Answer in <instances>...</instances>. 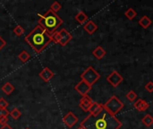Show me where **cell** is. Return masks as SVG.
I'll use <instances>...</instances> for the list:
<instances>
[{
  "label": "cell",
  "instance_id": "obj_11",
  "mask_svg": "<svg viewBox=\"0 0 153 129\" xmlns=\"http://www.w3.org/2000/svg\"><path fill=\"white\" fill-rule=\"evenodd\" d=\"M54 76H55L54 72H53L52 70H50L48 67H45V68L39 73V77H40L45 83L49 82Z\"/></svg>",
  "mask_w": 153,
  "mask_h": 129
},
{
  "label": "cell",
  "instance_id": "obj_18",
  "mask_svg": "<svg viewBox=\"0 0 153 129\" xmlns=\"http://www.w3.org/2000/svg\"><path fill=\"white\" fill-rule=\"evenodd\" d=\"M75 20L79 22V23H81V24H82V23H84L87 20H88V15L84 13V12H79L76 15H75Z\"/></svg>",
  "mask_w": 153,
  "mask_h": 129
},
{
  "label": "cell",
  "instance_id": "obj_8",
  "mask_svg": "<svg viewBox=\"0 0 153 129\" xmlns=\"http://www.w3.org/2000/svg\"><path fill=\"white\" fill-rule=\"evenodd\" d=\"M63 122L67 128H71L78 122V118L72 111H69L67 114H65L63 117Z\"/></svg>",
  "mask_w": 153,
  "mask_h": 129
},
{
  "label": "cell",
  "instance_id": "obj_26",
  "mask_svg": "<svg viewBox=\"0 0 153 129\" xmlns=\"http://www.w3.org/2000/svg\"><path fill=\"white\" fill-rule=\"evenodd\" d=\"M145 90L148 91L149 92H153V83L152 81H150L148 84H146V85L144 86Z\"/></svg>",
  "mask_w": 153,
  "mask_h": 129
},
{
  "label": "cell",
  "instance_id": "obj_24",
  "mask_svg": "<svg viewBox=\"0 0 153 129\" xmlns=\"http://www.w3.org/2000/svg\"><path fill=\"white\" fill-rule=\"evenodd\" d=\"M13 33L17 36H22L24 33V29L21 26V25H17L14 29H13Z\"/></svg>",
  "mask_w": 153,
  "mask_h": 129
},
{
  "label": "cell",
  "instance_id": "obj_17",
  "mask_svg": "<svg viewBox=\"0 0 153 129\" xmlns=\"http://www.w3.org/2000/svg\"><path fill=\"white\" fill-rule=\"evenodd\" d=\"M1 89H2V91H3L4 93H5L6 95H10V94L14 91V86H13L11 83L7 82V83H5V84L2 86Z\"/></svg>",
  "mask_w": 153,
  "mask_h": 129
},
{
  "label": "cell",
  "instance_id": "obj_5",
  "mask_svg": "<svg viewBox=\"0 0 153 129\" xmlns=\"http://www.w3.org/2000/svg\"><path fill=\"white\" fill-rule=\"evenodd\" d=\"M100 78V75L92 66H89L88 68H86V70L81 75V79L91 86H92L96 82H98Z\"/></svg>",
  "mask_w": 153,
  "mask_h": 129
},
{
  "label": "cell",
  "instance_id": "obj_12",
  "mask_svg": "<svg viewBox=\"0 0 153 129\" xmlns=\"http://www.w3.org/2000/svg\"><path fill=\"white\" fill-rule=\"evenodd\" d=\"M134 108H135L137 110H139V111H141V112L145 111L146 110H148V109L150 108V104H149L146 101H144V100H143V99H139L138 101H136L134 102Z\"/></svg>",
  "mask_w": 153,
  "mask_h": 129
},
{
  "label": "cell",
  "instance_id": "obj_27",
  "mask_svg": "<svg viewBox=\"0 0 153 129\" xmlns=\"http://www.w3.org/2000/svg\"><path fill=\"white\" fill-rule=\"evenodd\" d=\"M7 106H8V102L4 98H0V109H6Z\"/></svg>",
  "mask_w": 153,
  "mask_h": 129
},
{
  "label": "cell",
  "instance_id": "obj_22",
  "mask_svg": "<svg viewBox=\"0 0 153 129\" xmlns=\"http://www.w3.org/2000/svg\"><path fill=\"white\" fill-rule=\"evenodd\" d=\"M9 115L13 119H18L20 117H21V115H22V113H21V111L18 110V109H16V108H14L11 112H9Z\"/></svg>",
  "mask_w": 153,
  "mask_h": 129
},
{
  "label": "cell",
  "instance_id": "obj_23",
  "mask_svg": "<svg viewBox=\"0 0 153 129\" xmlns=\"http://www.w3.org/2000/svg\"><path fill=\"white\" fill-rule=\"evenodd\" d=\"M61 8H62V5H61V4H59L57 1L53 2V4L50 5V10L53 11V12H55V13L58 12Z\"/></svg>",
  "mask_w": 153,
  "mask_h": 129
},
{
  "label": "cell",
  "instance_id": "obj_6",
  "mask_svg": "<svg viewBox=\"0 0 153 129\" xmlns=\"http://www.w3.org/2000/svg\"><path fill=\"white\" fill-rule=\"evenodd\" d=\"M124 78L123 76L117 72V71H113L108 77H107V81L113 86V87H117L122 82H123Z\"/></svg>",
  "mask_w": 153,
  "mask_h": 129
},
{
  "label": "cell",
  "instance_id": "obj_1",
  "mask_svg": "<svg viewBox=\"0 0 153 129\" xmlns=\"http://www.w3.org/2000/svg\"><path fill=\"white\" fill-rule=\"evenodd\" d=\"M122 126V122L116 116L105 110L97 115L90 114L80 123L83 129H120Z\"/></svg>",
  "mask_w": 153,
  "mask_h": 129
},
{
  "label": "cell",
  "instance_id": "obj_21",
  "mask_svg": "<svg viewBox=\"0 0 153 129\" xmlns=\"http://www.w3.org/2000/svg\"><path fill=\"white\" fill-rule=\"evenodd\" d=\"M18 57H19V59H20L22 62L25 63V62H27V61L30 59V54H29L26 50H22V51L18 55Z\"/></svg>",
  "mask_w": 153,
  "mask_h": 129
},
{
  "label": "cell",
  "instance_id": "obj_32",
  "mask_svg": "<svg viewBox=\"0 0 153 129\" xmlns=\"http://www.w3.org/2000/svg\"><path fill=\"white\" fill-rule=\"evenodd\" d=\"M77 129H83V128H82V127H79V128H78Z\"/></svg>",
  "mask_w": 153,
  "mask_h": 129
},
{
  "label": "cell",
  "instance_id": "obj_25",
  "mask_svg": "<svg viewBox=\"0 0 153 129\" xmlns=\"http://www.w3.org/2000/svg\"><path fill=\"white\" fill-rule=\"evenodd\" d=\"M126 98L128 99V101H134L137 98V94L135 93V92L134 91H130L127 94H126Z\"/></svg>",
  "mask_w": 153,
  "mask_h": 129
},
{
  "label": "cell",
  "instance_id": "obj_3",
  "mask_svg": "<svg viewBox=\"0 0 153 129\" xmlns=\"http://www.w3.org/2000/svg\"><path fill=\"white\" fill-rule=\"evenodd\" d=\"M39 17V25H40L49 35H52L56 30L59 28L60 25L63 24L64 21L60 18L56 13L51 11L50 9L47 11L44 14L38 13Z\"/></svg>",
  "mask_w": 153,
  "mask_h": 129
},
{
  "label": "cell",
  "instance_id": "obj_13",
  "mask_svg": "<svg viewBox=\"0 0 153 129\" xmlns=\"http://www.w3.org/2000/svg\"><path fill=\"white\" fill-rule=\"evenodd\" d=\"M83 29L85 30V31L89 34H93L97 30H98V25L92 22V21H89L87 22L84 26H83Z\"/></svg>",
  "mask_w": 153,
  "mask_h": 129
},
{
  "label": "cell",
  "instance_id": "obj_4",
  "mask_svg": "<svg viewBox=\"0 0 153 129\" xmlns=\"http://www.w3.org/2000/svg\"><path fill=\"white\" fill-rule=\"evenodd\" d=\"M124 108V103L117 97L112 96L105 104H103V109L109 114L116 116Z\"/></svg>",
  "mask_w": 153,
  "mask_h": 129
},
{
  "label": "cell",
  "instance_id": "obj_7",
  "mask_svg": "<svg viewBox=\"0 0 153 129\" xmlns=\"http://www.w3.org/2000/svg\"><path fill=\"white\" fill-rule=\"evenodd\" d=\"M92 86H91L90 84H88L87 83H85L84 81L81 80L74 87L75 91L82 96H86L88 95L89 92L91 90Z\"/></svg>",
  "mask_w": 153,
  "mask_h": 129
},
{
  "label": "cell",
  "instance_id": "obj_16",
  "mask_svg": "<svg viewBox=\"0 0 153 129\" xmlns=\"http://www.w3.org/2000/svg\"><path fill=\"white\" fill-rule=\"evenodd\" d=\"M138 23L143 28V29H147L151 26L152 24V20L147 16V15H143L138 22Z\"/></svg>",
  "mask_w": 153,
  "mask_h": 129
},
{
  "label": "cell",
  "instance_id": "obj_31",
  "mask_svg": "<svg viewBox=\"0 0 153 129\" xmlns=\"http://www.w3.org/2000/svg\"><path fill=\"white\" fill-rule=\"evenodd\" d=\"M0 129H13V128H12L9 125H7V124H6V125H4V126H2V128H1Z\"/></svg>",
  "mask_w": 153,
  "mask_h": 129
},
{
  "label": "cell",
  "instance_id": "obj_28",
  "mask_svg": "<svg viewBox=\"0 0 153 129\" xmlns=\"http://www.w3.org/2000/svg\"><path fill=\"white\" fill-rule=\"evenodd\" d=\"M7 122H8V118H7V116H3V117L0 118V125H1V126L6 125Z\"/></svg>",
  "mask_w": 153,
  "mask_h": 129
},
{
  "label": "cell",
  "instance_id": "obj_10",
  "mask_svg": "<svg viewBox=\"0 0 153 129\" xmlns=\"http://www.w3.org/2000/svg\"><path fill=\"white\" fill-rule=\"evenodd\" d=\"M92 103H93L92 99L91 97H89L88 95H86V96H82V99L80 100V102H79V106H80V108L83 111L88 112L90 108H91V106L92 105Z\"/></svg>",
  "mask_w": 153,
  "mask_h": 129
},
{
  "label": "cell",
  "instance_id": "obj_20",
  "mask_svg": "<svg viewBox=\"0 0 153 129\" xmlns=\"http://www.w3.org/2000/svg\"><path fill=\"white\" fill-rule=\"evenodd\" d=\"M125 15L129 19V20H133L136 17L137 15V13L135 12V10L134 8H128L126 12H125Z\"/></svg>",
  "mask_w": 153,
  "mask_h": 129
},
{
  "label": "cell",
  "instance_id": "obj_29",
  "mask_svg": "<svg viewBox=\"0 0 153 129\" xmlns=\"http://www.w3.org/2000/svg\"><path fill=\"white\" fill-rule=\"evenodd\" d=\"M9 111L6 109H0V118L3 116H8Z\"/></svg>",
  "mask_w": 153,
  "mask_h": 129
},
{
  "label": "cell",
  "instance_id": "obj_30",
  "mask_svg": "<svg viewBox=\"0 0 153 129\" xmlns=\"http://www.w3.org/2000/svg\"><path fill=\"white\" fill-rule=\"evenodd\" d=\"M5 45H6V41L0 36V50H1L4 47H5Z\"/></svg>",
  "mask_w": 153,
  "mask_h": 129
},
{
  "label": "cell",
  "instance_id": "obj_2",
  "mask_svg": "<svg viewBox=\"0 0 153 129\" xmlns=\"http://www.w3.org/2000/svg\"><path fill=\"white\" fill-rule=\"evenodd\" d=\"M25 41L37 53H41L46 47L52 42L51 35H49L40 25H37L26 37Z\"/></svg>",
  "mask_w": 153,
  "mask_h": 129
},
{
  "label": "cell",
  "instance_id": "obj_33",
  "mask_svg": "<svg viewBox=\"0 0 153 129\" xmlns=\"http://www.w3.org/2000/svg\"><path fill=\"white\" fill-rule=\"evenodd\" d=\"M25 129H30V128H25Z\"/></svg>",
  "mask_w": 153,
  "mask_h": 129
},
{
  "label": "cell",
  "instance_id": "obj_19",
  "mask_svg": "<svg viewBox=\"0 0 153 129\" xmlns=\"http://www.w3.org/2000/svg\"><path fill=\"white\" fill-rule=\"evenodd\" d=\"M142 122L144 126H146L147 128H150L153 124V118L151 114H147L146 116H144L142 119Z\"/></svg>",
  "mask_w": 153,
  "mask_h": 129
},
{
  "label": "cell",
  "instance_id": "obj_14",
  "mask_svg": "<svg viewBox=\"0 0 153 129\" xmlns=\"http://www.w3.org/2000/svg\"><path fill=\"white\" fill-rule=\"evenodd\" d=\"M103 110H104L103 109V104L96 102V101H93L92 105L91 106V108L89 110V112H90V114L97 115V114L100 113Z\"/></svg>",
  "mask_w": 153,
  "mask_h": 129
},
{
  "label": "cell",
  "instance_id": "obj_15",
  "mask_svg": "<svg viewBox=\"0 0 153 129\" xmlns=\"http://www.w3.org/2000/svg\"><path fill=\"white\" fill-rule=\"evenodd\" d=\"M106 50L101 47V46H98L93 51H92V55L99 60L102 59L105 56H106Z\"/></svg>",
  "mask_w": 153,
  "mask_h": 129
},
{
  "label": "cell",
  "instance_id": "obj_9",
  "mask_svg": "<svg viewBox=\"0 0 153 129\" xmlns=\"http://www.w3.org/2000/svg\"><path fill=\"white\" fill-rule=\"evenodd\" d=\"M59 33H60V40L58 44H60V46L62 47H65V45H67V43L70 42V40L73 39V36L65 29H61Z\"/></svg>",
  "mask_w": 153,
  "mask_h": 129
}]
</instances>
